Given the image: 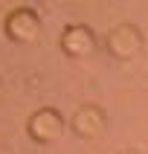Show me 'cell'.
<instances>
[{"label": "cell", "mask_w": 148, "mask_h": 154, "mask_svg": "<svg viewBox=\"0 0 148 154\" xmlns=\"http://www.w3.org/2000/svg\"><path fill=\"white\" fill-rule=\"evenodd\" d=\"M29 128H32V134L38 140H55L61 134V128H64V122H61V116L55 111H41L32 116Z\"/></svg>", "instance_id": "6da1fadb"}, {"label": "cell", "mask_w": 148, "mask_h": 154, "mask_svg": "<svg viewBox=\"0 0 148 154\" xmlns=\"http://www.w3.org/2000/svg\"><path fill=\"white\" fill-rule=\"evenodd\" d=\"M9 32L12 38H20V41H29L38 32V17L32 15V9H17L15 15L9 17Z\"/></svg>", "instance_id": "7a4b0ae2"}, {"label": "cell", "mask_w": 148, "mask_h": 154, "mask_svg": "<svg viewBox=\"0 0 148 154\" xmlns=\"http://www.w3.org/2000/svg\"><path fill=\"white\" fill-rule=\"evenodd\" d=\"M61 47H64L70 55L78 58V55H84V52L93 50V35H90V29H84V26H73V29H67Z\"/></svg>", "instance_id": "3957f363"}]
</instances>
